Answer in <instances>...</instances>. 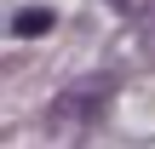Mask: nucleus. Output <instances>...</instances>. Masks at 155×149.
<instances>
[{
  "instance_id": "f257e3e1",
  "label": "nucleus",
  "mask_w": 155,
  "mask_h": 149,
  "mask_svg": "<svg viewBox=\"0 0 155 149\" xmlns=\"http://www.w3.org/2000/svg\"><path fill=\"white\" fill-rule=\"evenodd\" d=\"M52 23H58V17H52L46 6H35V11H17V17H12V34H46Z\"/></svg>"
},
{
  "instance_id": "f03ea898",
  "label": "nucleus",
  "mask_w": 155,
  "mask_h": 149,
  "mask_svg": "<svg viewBox=\"0 0 155 149\" xmlns=\"http://www.w3.org/2000/svg\"><path fill=\"white\" fill-rule=\"evenodd\" d=\"M121 6H127V0H121Z\"/></svg>"
}]
</instances>
